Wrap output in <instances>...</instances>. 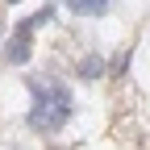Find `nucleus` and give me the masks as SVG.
I'll return each mask as SVG.
<instances>
[{
  "label": "nucleus",
  "instance_id": "obj_2",
  "mask_svg": "<svg viewBox=\"0 0 150 150\" xmlns=\"http://www.w3.org/2000/svg\"><path fill=\"white\" fill-rule=\"evenodd\" d=\"M50 17H54V4L38 8L33 17H25V21H17L8 46H4V63H25V59H29V50H33V29L42 25V21H50Z\"/></svg>",
  "mask_w": 150,
  "mask_h": 150
},
{
  "label": "nucleus",
  "instance_id": "obj_1",
  "mask_svg": "<svg viewBox=\"0 0 150 150\" xmlns=\"http://www.w3.org/2000/svg\"><path fill=\"white\" fill-rule=\"evenodd\" d=\"M75 100H71V88L59 79H29V112L25 121L33 134H59V129L71 121Z\"/></svg>",
  "mask_w": 150,
  "mask_h": 150
},
{
  "label": "nucleus",
  "instance_id": "obj_3",
  "mask_svg": "<svg viewBox=\"0 0 150 150\" xmlns=\"http://www.w3.org/2000/svg\"><path fill=\"white\" fill-rule=\"evenodd\" d=\"M75 17H104L112 4H108V0H71V4H67Z\"/></svg>",
  "mask_w": 150,
  "mask_h": 150
}]
</instances>
